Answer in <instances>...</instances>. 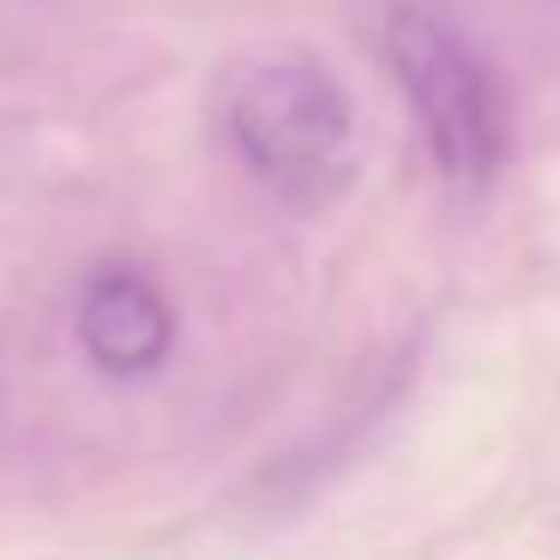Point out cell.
<instances>
[{"label":"cell","instance_id":"obj_1","mask_svg":"<svg viewBox=\"0 0 560 560\" xmlns=\"http://www.w3.org/2000/svg\"><path fill=\"white\" fill-rule=\"evenodd\" d=\"M242 163L283 199H314L343 182L350 97L314 55H271L230 85L223 103Z\"/></svg>","mask_w":560,"mask_h":560},{"label":"cell","instance_id":"obj_2","mask_svg":"<svg viewBox=\"0 0 560 560\" xmlns=\"http://www.w3.org/2000/svg\"><path fill=\"white\" fill-rule=\"evenodd\" d=\"M386 61L398 85L410 91V109L440 170L464 187L494 182L512 151V109L482 55L446 19L422 13V7H398L386 19Z\"/></svg>","mask_w":560,"mask_h":560},{"label":"cell","instance_id":"obj_3","mask_svg":"<svg viewBox=\"0 0 560 560\" xmlns=\"http://www.w3.org/2000/svg\"><path fill=\"white\" fill-rule=\"evenodd\" d=\"M79 343L115 380H145L175 350V307L139 271H103L79 295Z\"/></svg>","mask_w":560,"mask_h":560}]
</instances>
